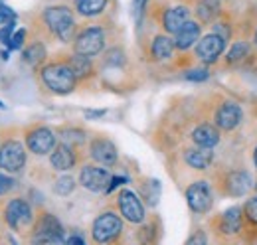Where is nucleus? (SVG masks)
<instances>
[{
	"label": "nucleus",
	"mask_w": 257,
	"mask_h": 245,
	"mask_svg": "<svg viewBox=\"0 0 257 245\" xmlns=\"http://www.w3.org/2000/svg\"><path fill=\"white\" fill-rule=\"evenodd\" d=\"M147 2H149V0H133V16H135L137 22H141L143 12H145V8H147Z\"/></svg>",
	"instance_id": "e433bc0d"
},
{
	"label": "nucleus",
	"mask_w": 257,
	"mask_h": 245,
	"mask_svg": "<svg viewBox=\"0 0 257 245\" xmlns=\"http://www.w3.org/2000/svg\"><path fill=\"white\" fill-rule=\"evenodd\" d=\"M107 2L109 0H75V10L85 18H93L105 10Z\"/></svg>",
	"instance_id": "b1692460"
},
{
	"label": "nucleus",
	"mask_w": 257,
	"mask_h": 245,
	"mask_svg": "<svg viewBox=\"0 0 257 245\" xmlns=\"http://www.w3.org/2000/svg\"><path fill=\"white\" fill-rule=\"evenodd\" d=\"M190 20V10L186 6H174V8H168L162 16V26L168 34H174L184 22Z\"/></svg>",
	"instance_id": "6ab92c4d"
},
{
	"label": "nucleus",
	"mask_w": 257,
	"mask_h": 245,
	"mask_svg": "<svg viewBox=\"0 0 257 245\" xmlns=\"http://www.w3.org/2000/svg\"><path fill=\"white\" fill-rule=\"evenodd\" d=\"M62 139H64V143L67 145H81L83 141H85V133L83 131H75V129H67V131H62Z\"/></svg>",
	"instance_id": "7c9ffc66"
},
{
	"label": "nucleus",
	"mask_w": 257,
	"mask_h": 245,
	"mask_svg": "<svg viewBox=\"0 0 257 245\" xmlns=\"http://www.w3.org/2000/svg\"><path fill=\"white\" fill-rule=\"evenodd\" d=\"M127 182V178H123V176H111V180H109V186H107V194H111L113 190H117L119 186H123V184Z\"/></svg>",
	"instance_id": "58836bf2"
},
{
	"label": "nucleus",
	"mask_w": 257,
	"mask_h": 245,
	"mask_svg": "<svg viewBox=\"0 0 257 245\" xmlns=\"http://www.w3.org/2000/svg\"><path fill=\"white\" fill-rule=\"evenodd\" d=\"M241 221H243V215H241V208L233 206V208H227L222 217H220V231L225 235H233L241 229Z\"/></svg>",
	"instance_id": "412c9836"
},
{
	"label": "nucleus",
	"mask_w": 257,
	"mask_h": 245,
	"mask_svg": "<svg viewBox=\"0 0 257 245\" xmlns=\"http://www.w3.org/2000/svg\"><path fill=\"white\" fill-rule=\"evenodd\" d=\"M26 166V149L18 141H8L0 147V168L6 172H20Z\"/></svg>",
	"instance_id": "0eeeda50"
},
{
	"label": "nucleus",
	"mask_w": 257,
	"mask_h": 245,
	"mask_svg": "<svg viewBox=\"0 0 257 245\" xmlns=\"http://www.w3.org/2000/svg\"><path fill=\"white\" fill-rule=\"evenodd\" d=\"M253 162H255V168H257V147H255V153H253Z\"/></svg>",
	"instance_id": "37998d69"
},
{
	"label": "nucleus",
	"mask_w": 257,
	"mask_h": 245,
	"mask_svg": "<svg viewBox=\"0 0 257 245\" xmlns=\"http://www.w3.org/2000/svg\"><path fill=\"white\" fill-rule=\"evenodd\" d=\"M4 219L12 229H24L34 221L32 208L26 200L14 198V200L8 202V206L4 210Z\"/></svg>",
	"instance_id": "6e6552de"
},
{
	"label": "nucleus",
	"mask_w": 257,
	"mask_h": 245,
	"mask_svg": "<svg viewBox=\"0 0 257 245\" xmlns=\"http://www.w3.org/2000/svg\"><path fill=\"white\" fill-rule=\"evenodd\" d=\"M243 215L245 219L251 223V225H257V196H251L245 206H243Z\"/></svg>",
	"instance_id": "c756f323"
},
{
	"label": "nucleus",
	"mask_w": 257,
	"mask_h": 245,
	"mask_svg": "<svg viewBox=\"0 0 257 245\" xmlns=\"http://www.w3.org/2000/svg\"><path fill=\"white\" fill-rule=\"evenodd\" d=\"M69 65V69L73 71V75L77 79H83V77H89L93 73V63H91V58L87 56H81V54H73L69 56V60L65 61Z\"/></svg>",
	"instance_id": "5701e85b"
},
{
	"label": "nucleus",
	"mask_w": 257,
	"mask_h": 245,
	"mask_svg": "<svg viewBox=\"0 0 257 245\" xmlns=\"http://www.w3.org/2000/svg\"><path fill=\"white\" fill-rule=\"evenodd\" d=\"M24 40H26V30H18L16 34H12V38H10V42H8V50H18V48H22Z\"/></svg>",
	"instance_id": "72a5a7b5"
},
{
	"label": "nucleus",
	"mask_w": 257,
	"mask_h": 245,
	"mask_svg": "<svg viewBox=\"0 0 257 245\" xmlns=\"http://www.w3.org/2000/svg\"><path fill=\"white\" fill-rule=\"evenodd\" d=\"M117 206L121 215L128 223H143L145 221V204L133 190H121L117 198Z\"/></svg>",
	"instance_id": "9d476101"
},
{
	"label": "nucleus",
	"mask_w": 257,
	"mask_h": 245,
	"mask_svg": "<svg viewBox=\"0 0 257 245\" xmlns=\"http://www.w3.org/2000/svg\"><path fill=\"white\" fill-rule=\"evenodd\" d=\"M184 160L194 170H208L210 164L214 162V153H212V149L196 147V149H188L184 153Z\"/></svg>",
	"instance_id": "aec40b11"
},
{
	"label": "nucleus",
	"mask_w": 257,
	"mask_h": 245,
	"mask_svg": "<svg viewBox=\"0 0 257 245\" xmlns=\"http://www.w3.org/2000/svg\"><path fill=\"white\" fill-rule=\"evenodd\" d=\"M44 22L58 40L71 42V38L75 34V18H73V12L67 6H50V8H46Z\"/></svg>",
	"instance_id": "f257e3e1"
},
{
	"label": "nucleus",
	"mask_w": 257,
	"mask_h": 245,
	"mask_svg": "<svg viewBox=\"0 0 257 245\" xmlns=\"http://www.w3.org/2000/svg\"><path fill=\"white\" fill-rule=\"evenodd\" d=\"M12 20H14V10L0 0V24H8Z\"/></svg>",
	"instance_id": "c9c22d12"
},
{
	"label": "nucleus",
	"mask_w": 257,
	"mask_h": 245,
	"mask_svg": "<svg viewBox=\"0 0 257 245\" xmlns=\"http://www.w3.org/2000/svg\"><path fill=\"white\" fill-rule=\"evenodd\" d=\"M50 162L56 170L60 172H65V170H71L77 162V156H75V151L71 145L67 143H62L58 147H54V151L50 153Z\"/></svg>",
	"instance_id": "dca6fc26"
},
{
	"label": "nucleus",
	"mask_w": 257,
	"mask_h": 245,
	"mask_svg": "<svg viewBox=\"0 0 257 245\" xmlns=\"http://www.w3.org/2000/svg\"><path fill=\"white\" fill-rule=\"evenodd\" d=\"M224 50H225V38H222L216 32L204 36L196 44V56H198V60L202 61V63H206V65L216 63V61L220 60V56L224 54Z\"/></svg>",
	"instance_id": "1a4fd4ad"
},
{
	"label": "nucleus",
	"mask_w": 257,
	"mask_h": 245,
	"mask_svg": "<svg viewBox=\"0 0 257 245\" xmlns=\"http://www.w3.org/2000/svg\"><path fill=\"white\" fill-rule=\"evenodd\" d=\"M123 58H125V54H123L121 50H117V48H115V50H109V52H107L105 63H107V65H121V63L125 61Z\"/></svg>",
	"instance_id": "2f4dec72"
},
{
	"label": "nucleus",
	"mask_w": 257,
	"mask_h": 245,
	"mask_svg": "<svg viewBox=\"0 0 257 245\" xmlns=\"http://www.w3.org/2000/svg\"><path fill=\"white\" fill-rule=\"evenodd\" d=\"M103 48H105V32L99 26H89L83 32H79L75 42H73L75 54H81V56H87V58L97 56Z\"/></svg>",
	"instance_id": "20e7f679"
},
{
	"label": "nucleus",
	"mask_w": 257,
	"mask_h": 245,
	"mask_svg": "<svg viewBox=\"0 0 257 245\" xmlns=\"http://www.w3.org/2000/svg\"><path fill=\"white\" fill-rule=\"evenodd\" d=\"M200 40V24L198 22H184L178 30L174 32V48L178 50H190L194 44Z\"/></svg>",
	"instance_id": "a211bd4d"
},
{
	"label": "nucleus",
	"mask_w": 257,
	"mask_h": 245,
	"mask_svg": "<svg viewBox=\"0 0 257 245\" xmlns=\"http://www.w3.org/2000/svg\"><path fill=\"white\" fill-rule=\"evenodd\" d=\"M73 190H75V180L71 176H62L54 184V192L60 194V196H69Z\"/></svg>",
	"instance_id": "c85d7f7f"
},
{
	"label": "nucleus",
	"mask_w": 257,
	"mask_h": 245,
	"mask_svg": "<svg viewBox=\"0 0 257 245\" xmlns=\"http://www.w3.org/2000/svg\"><path fill=\"white\" fill-rule=\"evenodd\" d=\"M192 141L196 147L202 149H214L220 143V129L210 122H202L192 131Z\"/></svg>",
	"instance_id": "f3484780"
},
{
	"label": "nucleus",
	"mask_w": 257,
	"mask_h": 245,
	"mask_svg": "<svg viewBox=\"0 0 257 245\" xmlns=\"http://www.w3.org/2000/svg\"><path fill=\"white\" fill-rule=\"evenodd\" d=\"M196 12L202 22H212L220 14V0H198Z\"/></svg>",
	"instance_id": "393cba45"
},
{
	"label": "nucleus",
	"mask_w": 257,
	"mask_h": 245,
	"mask_svg": "<svg viewBox=\"0 0 257 245\" xmlns=\"http://www.w3.org/2000/svg\"><path fill=\"white\" fill-rule=\"evenodd\" d=\"M184 77H186L188 81H206L210 75H208V69L200 67V69H190V71H186Z\"/></svg>",
	"instance_id": "473e14b6"
},
{
	"label": "nucleus",
	"mask_w": 257,
	"mask_h": 245,
	"mask_svg": "<svg viewBox=\"0 0 257 245\" xmlns=\"http://www.w3.org/2000/svg\"><path fill=\"white\" fill-rule=\"evenodd\" d=\"M26 147L38 156L50 154L56 147V135L48 127H36L26 135Z\"/></svg>",
	"instance_id": "f8f14e48"
},
{
	"label": "nucleus",
	"mask_w": 257,
	"mask_h": 245,
	"mask_svg": "<svg viewBox=\"0 0 257 245\" xmlns=\"http://www.w3.org/2000/svg\"><path fill=\"white\" fill-rule=\"evenodd\" d=\"M0 109H4V105H2V101H0Z\"/></svg>",
	"instance_id": "a18cd8bd"
},
{
	"label": "nucleus",
	"mask_w": 257,
	"mask_h": 245,
	"mask_svg": "<svg viewBox=\"0 0 257 245\" xmlns=\"http://www.w3.org/2000/svg\"><path fill=\"white\" fill-rule=\"evenodd\" d=\"M65 243H69V245H83L85 243V239H83V237H81V235H71V237H69V239H65Z\"/></svg>",
	"instance_id": "ea45409f"
},
{
	"label": "nucleus",
	"mask_w": 257,
	"mask_h": 245,
	"mask_svg": "<svg viewBox=\"0 0 257 245\" xmlns=\"http://www.w3.org/2000/svg\"><path fill=\"white\" fill-rule=\"evenodd\" d=\"M123 231V219L115 212H103L97 215L91 227V235L97 243H111L115 241Z\"/></svg>",
	"instance_id": "7ed1b4c3"
},
{
	"label": "nucleus",
	"mask_w": 257,
	"mask_h": 245,
	"mask_svg": "<svg viewBox=\"0 0 257 245\" xmlns=\"http://www.w3.org/2000/svg\"><path fill=\"white\" fill-rule=\"evenodd\" d=\"M224 192L227 196H231V198H241V196H245L249 190H251V186H253V180H251V176L245 172V170H233V172H229L227 176L224 178Z\"/></svg>",
	"instance_id": "4468645a"
},
{
	"label": "nucleus",
	"mask_w": 257,
	"mask_h": 245,
	"mask_svg": "<svg viewBox=\"0 0 257 245\" xmlns=\"http://www.w3.org/2000/svg\"><path fill=\"white\" fill-rule=\"evenodd\" d=\"M89 154H91V158L99 162L101 166H113L115 162H117V147L109 141V139H103V137H99V139H93L91 141V145H89Z\"/></svg>",
	"instance_id": "2eb2a0df"
},
{
	"label": "nucleus",
	"mask_w": 257,
	"mask_h": 245,
	"mask_svg": "<svg viewBox=\"0 0 257 245\" xmlns=\"http://www.w3.org/2000/svg\"><path fill=\"white\" fill-rule=\"evenodd\" d=\"M12 32H14V24H12V22H8V24H4V26L0 28V42H2L4 46H8V42H10V38H12Z\"/></svg>",
	"instance_id": "4c0bfd02"
},
{
	"label": "nucleus",
	"mask_w": 257,
	"mask_h": 245,
	"mask_svg": "<svg viewBox=\"0 0 257 245\" xmlns=\"http://www.w3.org/2000/svg\"><path fill=\"white\" fill-rule=\"evenodd\" d=\"M143 196L151 206H155L159 202V198H161V182L159 180H149L143 186Z\"/></svg>",
	"instance_id": "cd10ccee"
},
{
	"label": "nucleus",
	"mask_w": 257,
	"mask_h": 245,
	"mask_svg": "<svg viewBox=\"0 0 257 245\" xmlns=\"http://www.w3.org/2000/svg\"><path fill=\"white\" fill-rule=\"evenodd\" d=\"M151 54L157 61H166L172 58L174 54V42L168 38V36H157L153 40V46H151Z\"/></svg>",
	"instance_id": "4be33fe9"
},
{
	"label": "nucleus",
	"mask_w": 257,
	"mask_h": 245,
	"mask_svg": "<svg viewBox=\"0 0 257 245\" xmlns=\"http://www.w3.org/2000/svg\"><path fill=\"white\" fill-rule=\"evenodd\" d=\"M42 79L46 83V87L52 93L58 95H67L75 89L77 77L73 75V71L69 69L67 63H50L42 69Z\"/></svg>",
	"instance_id": "f03ea898"
},
{
	"label": "nucleus",
	"mask_w": 257,
	"mask_h": 245,
	"mask_svg": "<svg viewBox=\"0 0 257 245\" xmlns=\"http://www.w3.org/2000/svg\"><path fill=\"white\" fill-rule=\"evenodd\" d=\"M14 188H16V180H14V178H10V176H6V174H0V196L8 194V192L14 190Z\"/></svg>",
	"instance_id": "f704fd0d"
},
{
	"label": "nucleus",
	"mask_w": 257,
	"mask_h": 245,
	"mask_svg": "<svg viewBox=\"0 0 257 245\" xmlns=\"http://www.w3.org/2000/svg\"><path fill=\"white\" fill-rule=\"evenodd\" d=\"M111 180V172L103 166L87 164L79 172V184L89 192H105Z\"/></svg>",
	"instance_id": "9b49d317"
},
{
	"label": "nucleus",
	"mask_w": 257,
	"mask_h": 245,
	"mask_svg": "<svg viewBox=\"0 0 257 245\" xmlns=\"http://www.w3.org/2000/svg\"><path fill=\"white\" fill-rule=\"evenodd\" d=\"M249 44L247 42H235L233 46H231V50L227 52V63H239V61H243L247 56H249Z\"/></svg>",
	"instance_id": "bb28decb"
},
{
	"label": "nucleus",
	"mask_w": 257,
	"mask_h": 245,
	"mask_svg": "<svg viewBox=\"0 0 257 245\" xmlns=\"http://www.w3.org/2000/svg\"><path fill=\"white\" fill-rule=\"evenodd\" d=\"M186 202H188V208L194 214H208L212 210V204H214L210 184L204 182V180L190 184L186 190Z\"/></svg>",
	"instance_id": "39448f33"
},
{
	"label": "nucleus",
	"mask_w": 257,
	"mask_h": 245,
	"mask_svg": "<svg viewBox=\"0 0 257 245\" xmlns=\"http://www.w3.org/2000/svg\"><path fill=\"white\" fill-rule=\"evenodd\" d=\"M22 58H24L26 63H30V65H40L42 61L46 60V48H44L40 42H36V44L28 46V48L24 50Z\"/></svg>",
	"instance_id": "a878e982"
},
{
	"label": "nucleus",
	"mask_w": 257,
	"mask_h": 245,
	"mask_svg": "<svg viewBox=\"0 0 257 245\" xmlns=\"http://www.w3.org/2000/svg\"><path fill=\"white\" fill-rule=\"evenodd\" d=\"M188 243H206V235H202V233H198V235H194L188 239Z\"/></svg>",
	"instance_id": "a19ab883"
},
{
	"label": "nucleus",
	"mask_w": 257,
	"mask_h": 245,
	"mask_svg": "<svg viewBox=\"0 0 257 245\" xmlns=\"http://www.w3.org/2000/svg\"><path fill=\"white\" fill-rule=\"evenodd\" d=\"M103 115H105V111H87L85 113L87 119H95V117H103Z\"/></svg>",
	"instance_id": "79ce46f5"
},
{
	"label": "nucleus",
	"mask_w": 257,
	"mask_h": 245,
	"mask_svg": "<svg viewBox=\"0 0 257 245\" xmlns=\"http://www.w3.org/2000/svg\"><path fill=\"white\" fill-rule=\"evenodd\" d=\"M253 44L257 46V32H255V38H253Z\"/></svg>",
	"instance_id": "c03bdc74"
},
{
	"label": "nucleus",
	"mask_w": 257,
	"mask_h": 245,
	"mask_svg": "<svg viewBox=\"0 0 257 245\" xmlns=\"http://www.w3.org/2000/svg\"><path fill=\"white\" fill-rule=\"evenodd\" d=\"M241 119H243V111L241 107L235 103V101H224L216 115H214V121H216V127L220 131H233L241 125Z\"/></svg>",
	"instance_id": "ddd939ff"
},
{
	"label": "nucleus",
	"mask_w": 257,
	"mask_h": 245,
	"mask_svg": "<svg viewBox=\"0 0 257 245\" xmlns=\"http://www.w3.org/2000/svg\"><path fill=\"white\" fill-rule=\"evenodd\" d=\"M34 243H64V227L56 215L46 214L36 225Z\"/></svg>",
	"instance_id": "423d86ee"
}]
</instances>
